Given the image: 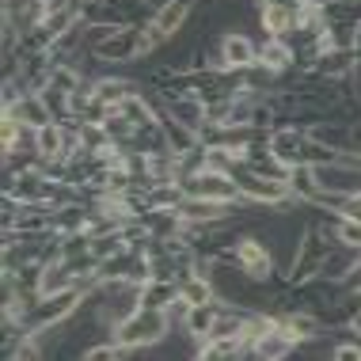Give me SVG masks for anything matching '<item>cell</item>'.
<instances>
[{"mask_svg": "<svg viewBox=\"0 0 361 361\" xmlns=\"http://www.w3.org/2000/svg\"><path fill=\"white\" fill-rule=\"evenodd\" d=\"M160 331H164V312L160 308H141L118 327V342H130V346L133 342H152L160 339Z\"/></svg>", "mask_w": 361, "mask_h": 361, "instance_id": "6da1fadb", "label": "cell"}, {"mask_svg": "<svg viewBox=\"0 0 361 361\" xmlns=\"http://www.w3.org/2000/svg\"><path fill=\"white\" fill-rule=\"evenodd\" d=\"M183 15H186V0H171L164 12L156 15V23H152V27L145 31V46H156L160 38H168V34L175 31L179 23H183Z\"/></svg>", "mask_w": 361, "mask_h": 361, "instance_id": "7a4b0ae2", "label": "cell"}, {"mask_svg": "<svg viewBox=\"0 0 361 361\" xmlns=\"http://www.w3.org/2000/svg\"><path fill=\"white\" fill-rule=\"evenodd\" d=\"M191 191L194 194H202V198H236V186L228 183L221 171H205V175H198V179H191Z\"/></svg>", "mask_w": 361, "mask_h": 361, "instance_id": "3957f363", "label": "cell"}, {"mask_svg": "<svg viewBox=\"0 0 361 361\" xmlns=\"http://www.w3.org/2000/svg\"><path fill=\"white\" fill-rule=\"evenodd\" d=\"M240 266H244L251 278H263V274L270 270V255H266L255 240H244V244H240Z\"/></svg>", "mask_w": 361, "mask_h": 361, "instance_id": "277c9868", "label": "cell"}, {"mask_svg": "<svg viewBox=\"0 0 361 361\" xmlns=\"http://www.w3.org/2000/svg\"><path fill=\"white\" fill-rule=\"evenodd\" d=\"M68 278H73V270H68V266H46V274H42V281H38L42 297H54L57 289H65Z\"/></svg>", "mask_w": 361, "mask_h": 361, "instance_id": "5b68a950", "label": "cell"}, {"mask_svg": "<svg viewBox=\"0 0 361 361\" xmlns=\"http://www.w3.org/2000/svg\"><path fill=\"white\" fill-rule=\"evenodd\" d=\"M289 350V334H274V331H266L263 339H259V354L263 358H281Z\"/></svg>", "mask_w": 361, "mask_h": 361, "instance_id": "8992f818", "label": "cell"}, {"mask_svg": "<svg viewBox=\"0 0 361 361\" xmlns=\"http://www.w3.org/2000/svg\"><path fill=\"white\" fill-rule=\"evenodd\" d=\"M57 149H61V133H57V126H38V152L42 156H57Z\"/></svg>", "mask_w": 361, "mask_h": 361, "instance_id": "52a82bcc", "label": "cell"}, {"mask_svg": "<svg viewBox=\"0 0 361 361\" xmlns=\"http://www.w3.org/2000/svg\"><path fill=\"white\" fill-rule=\"evenodd\" d=\"M225 61L228 65H251V46L244 38H228L225 42Z\"/></svg>", "mask_w": 361, "mask_h": 361, "instance_id": "ba28073f", "label": "cell"}, {"mask_svg": "<svg viewBox=\"0 0 361 361\" xmlns=\"http://www.w3.org/2000/svg\"><path fill=\"white\" fill-rule=\"evenodd\" d=\"M73 300H76V293L50 297V300H46V308H42V312H38V320H54V316H65L68 308H73Z\"/></svg>", "mask_w": 361, "mask_h": 361, "instance_id": "9c48e42d", "label": "cell"}, {"mask_svg": "<svg viewBox=\"0 0 361 361\" xmlns=\"http://www.w3.org/2000/svg\"><path fill=\"white\" fill-rule=\"evenodd\" d=\"M209 327H213V308H209V304H194L191 331H194V334H209Z\"/></svg>", "mask_w": 361, "mask_h": 361, "instance_id": "30bf717a", "label": "cell"}, {"mask_svg": "<svg viewBox=\"0 0 361 361\" xmlns=\"http://www.w3.org/2000/svg\"><path fill=\"white\" fill-rule=\"evenodd\" d=\"M130 50H133V38H126V34H118V38H110V42H103V46H99V54L103 57H126V54H130Z\"/></svg>", "mask_w": 361, "mask_h": 361, "instance_id": "8fae6325", "label": "cell"}, {"mask_svg": "<svg viewBox=\"0 0 361 361\" xmlns=\"http://www.w3.org/2000/svg\"><path fill=\"white\" fill-rule=\"evenodd\" d=\"M96 99H99V103H115V107H122L126 91H122V84H99Z\"/></svg>", "mask_w": 361, "mask_h": 361, "instance_id": "7c38bea8", "label": "cell"}, {"mask_svg": "<svg viewBox=\"0 0 361 361\" xmlns=\"http://www.w3.org/2000/svg\"><path fill=\"white\" fill-rule=\"evenodd\" d=\"M286 23H289V12H286V8H278V4H274V8H266V27H270L274 34H278V31H286Z\"/></svg>", "mask_w": 361, "mask_h": 361, "instance_id": "4fadbf2b", "label": "cell"}, {"mask_svg": "<svg viewBox=\"0 0 361 361\" xmlns=\"http://www.w3.org/2000/svg\"><path fill=\"white\" fill-rule=\"evenodd\" d=\"M263 57H266V65H274V68H278V65H286V61H289V50L274 42V46H266V50H263Z\"/></svg>", "mask_w": 361, "mask_h": 361, "instance_id": "5bb4252c", "label": "cell"}, {"mask_svg": "<svg viewBox=\"0 0 361 361\" xmlns=\"http://www.w3.org/2000/svg\"><path fill=\"white\" fill-rule=\"evenodd\" d=\"M183 297H186V300H194V304H202V300L209 297V289H205V286H198V281H194V286H186V289H183Z\"/></svg>", "mask_w": 361, "mask_h": 361, "instance_id": "9a60e30c", "label": "cell"}, {"mask_svg": "<svg viewBox=\"0 0 361 361\" xmlns=\"http://www.w3.org/2000/svg\"><path fill=\"white\" fill-rule=\"evenodd\" d=\"M334 358H361V350H354V346H342Z\"/></svg>", "mask_w": 361, "mask_h": 361, "instance_id": "2e32d148", "label": "cell"}, {"mask_svg": "<svg viewBox=\"0 0 361 361\" xmlns=\"http://www.w3.org/2000/svg\"><path fill=\"white\" fill-rule=\"evenodd\" d=\"M354 286H361V266H358V270H354Z\"/></svg>", "mask_w": 361, "mask_h": 361, "instance_id": "e0dca14e", "label": "cell"}, {"mask_svg": "<svg viewBox=\"0 0 361 361\" xmlns=\"http://www.w3.org/2000/svg\"><path fill=\"white\" fill-rule=\"evenodd\" d=\"M358 331H361V316H358Z\"/></svg>", "mask_w": 361, "mask_h": 361, "instance_id": "ac0fdd59", "label": "cell"}]
</instances>
